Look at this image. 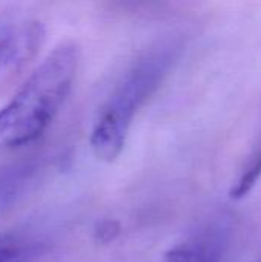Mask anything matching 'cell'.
Returning a JSON list of instances; mask_svg holds the SVG:
<instances>
[{
    "mask_svg": "<svg viewBox=\"0 0 261 262\" xmlns=\"http://www.w3.org/2000/svg\"><path fill=\"white\" fill-rule=\"evenodd\" d=\"M80 63L74 41L54 48L0 109V146L22 147L38 140L66 101Z\"/></svg>",
    "mask_w": 261,
    "mask_h": 262,
    "instance_id": "1",
    "label": "cell"
},
{
    "mask_svg": "<svg viewBox=\"0 0 261 262\" xmlns=\"http://www.w3.org/2000/svg\"><path fill=\"white\" fill-rule=\"evenodd\" d=\"M175 52L172 43L154 46L137 58L115 86L92 124L89 144L97 160L112 163L120 157L135 115L162 84Z\"/></svg>",
    "mask_w": 261,
    "mask_h": 262,
    "instance_id": "2",
    "label": "cell"
},
{
    "mask_svg": "<svg viewBox=\"0 0 261 262\" xmlns=\"http://www.w3.org/2000/svg\"><path fill=\"white\" fill-rule=\"evenodd\" d=\"M43 35L35 21L0 25V72L29 60L40 48Z\"/></svg>",
    "mask_w": 261,
    "mask_h": 262,
    "instance_id": "3",
    "label": "cell"
},
{
    "mask_svg": "<svg viewBox=\"0 0 261 262\" xmlns=\"http://www.w3.org/2000/svg\"><path fill=\"white\" fill-rule=\"evenodd\" d=\"M261 177V147L257 152L255 158L249 163V166L246 167L245 173L237 180V183L234 184V187L231 189L229 195L232 200L238 201L243 200L257 184V181Z\"/></svg>",
    "mask_w": 261,
    "mask_h": 262,
    "instance_id": "4",
    "label": "cell"
},
{
    "mask_svg": "<svg viewBox=\"0 0 261 262\" xmlns=\"http://www.w3.org/2000/svg\"><path fill=\"white\" fill-rule=\"evenodd\" d=\"M163 262H212V258L200 244H180L165 255Z\"/></svg>",
    "mask_w": 261,
    "mask_h": 262,
    "instance_id": "5",
    "label": "cell"
},
{
    "mask_svg": "<svg viewBox=\"0 0 261 262\" xmlns=\"http://www.w3.org/2000/svg\"><path fill=\"white\" fill-rule=\"evenodd\" d=\"M120 233V224L115 221H105L95 229V239L102 243H111Z\"/></svg>",
    "mask_w": 261,
    "mask_h": 262,
    "instance_id": "6",
    "label": "cell"
},
{
    "mask_svg": "<svg viewBox=\"0 0 261 262\" xmlns=\"http://www.w3.org/2000/svg\"><path fill=\"white\" fill-rule=\"evenodd\" d=\"M0 262H26V255L17 247H0Z\"/></svg>",
    "mask_w": 261,
    "mask_h": 262,
    "instance_id": "7",
    "label": "cell"
},
{
    "mask_svg": "<svg viewBox=\"0 0 261 262\" xmlns=\"http://www.w3.org/2000/svg\"><path fill=\"white\" fill-rule=\"evenodd\" d=\"M257 262H261V259H260V261H257Z\"/></svg>",
    "mask_w": 261,
    "mask_h": 262,
    "instance_id": "8",
    "label": "cell"
}]
</instances>
